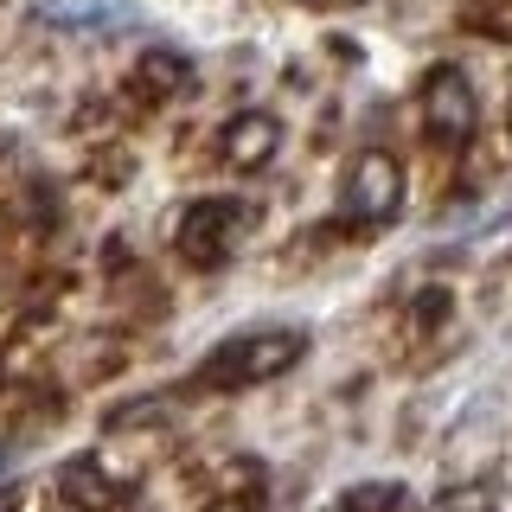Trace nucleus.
I'll list each match as a JSON object with an SVG mask.
<instances>
[{"mask_svg": "<svg viewBox=\"0 0 512 512\" xmlns=\"http://www.w3.org/2000/svg\"><path fill=\"white\" fill-rule=\"evenodd\" d=\"M32 20L71 39H116L141 26V7L135 0H32Z\"/></svg>", "mask_w": 512, "mask_h": 512, "instance_id": "obj_5", "label": "nucleus"}, {"mask_svg": "<svg viewBox=\"0 0 512 512\" xmlns=\"http://www.w3.org/2000/svg\"><path fill=\"white\" fill-rule=\"evenodd\" d=\"M474 122H480V103H474V84L461 64H436L423 77V135L436 148H468L474 141Z\"/></svg>", "mask_w": 512, "mask_h": 512, "instance_id": "obj_3", "label": "nucleus"}, {"mask_svg": "<svg viewBox=\"0 0 512 512\" xmlns=\"http://www.w3.org/2000/svg\"><path fill=\"white\" fill-rule=\"evenodd\" d=\"M276 148H282V122L269 116V109H244V116H231V122H224V135H218L224 167H237V173L269 167Z\"/></svg>", "mask_w": 512, "mask_h": 512, "instance_id": "obj_7", "label": "nucleus"}, {"mask_svg": "<svg viewBox=\"0 0 512 512\" xmlns=\"http://www.w3.org/2000/svg\"><path fill=\"white\" fill-rule=\"evenodd\" d=\"M58 500L71 506V512H116L122 506V493H128V474H109L96 455H71L58 468Z\"/></svg>", "mask_w": 512, "mask_h": 512, "instance_id": "obj_6", "label": "nucleus"}, {"mask_svg": "<svg viewBox=\"0 0 512 512\" xmlns=\"http://www.w3.org/2000/svg\"><path fill=\"white\" fill-rule=\"evenodd\" d=\"M192 58L180 52V45H154V52H141V64H135V90H154V103L160 96H180V90H192Z\"/></svg>", "mask_w": 512, "mask_h": 512, "instance_id": "obj_8", "label": "nucleus"}, {"mask_svg": "<svg viewBox=\"0 0 512 512\" xmlns=\"http://www.w3.org/2000/svg\"><path fill=\"white\" fill-rule=\"evenodd\" d=\"M327 512H346V506H327Z\"/></svg>", "mask_w": 512, "mask_h": 512, "instance_id": "obj_14", "label": "nucleus"}, {"mask_svg": "<svg viewBox=\"0 0 512 512\" xmlns=\"http://www.w3.org/2000/svg\"><path fill=\"white\" fill-rule=\"evenodd\" d=\"M442 308H448V295H442V288H429V295H423V327H436Z\"/></svg>", "mask_w": 512, "mask_h": 512, "instance_id": "obj_11", "label": "nucleus"}, {"mask_svg": "<svg viewBox=\"0 0 512 512\" xmlns=\"http://www.w3.org/2000/svg\"><path fill=\"white\" fill-rule=\"evenodd\" d=\"M212 512H263V500H256V493H237V500H218Z\"/></svg>", "mask_w": 512, "mask_h": 512, "instance_id": "obj_12", "label": "nucleus"}, {"mask_svg": "<svg viewBox=\"0 0 512 512\" xmlns=\"http://www.w3.org/2000/svg\"><path fill=\"white\" fill-rule=\"evenodd\" d=\"M493 500H487V487H468V493H448L442 500V512H487Z\"/></svg>", "mask_w": 512, "mask_h": 512, "instance_id": "obj_10", "label": "nucleus"}, {"mask_svg": "<svg viewBox=\"0 0 512 512\" xmlns=\"http://www.w3.org/2000/svg\"><path fill=\"white\" fill-rule=\"evenodd\" d=\"M250 224H256V205L244 199H199L180 218V256L192 269H224L237 256V244L250 237Z\"/></svg>", "mask_w": 512, "mask_h": 512, "instance_id": "obj_2", "label": "nucleus"}, {"mask_svg": "<svg viewBox=\"0 0 512 512\" xmlns=\"http://www.w3.org/2000/svg\"><path fill=\"white\" fill-rule=\"evenodd\" d=\"M340 506L346 512H410L416 500H410V487H397V480H365V487H352Z\"/></svg>", "mask_w": 512, "mask_h": 512, "instance_id": "obj_9", "label": "nucleus"}, {"mask_svg": "<svg viewBox=\"0 0 512 512\" xmlns=\"http://www.w3.org/2000/svg\"><path fill=\"white\" fill-rule=\"evenodd\" d=\"M295 359H308V333L301 327H250V333H231V340H218L205 352L199 384L205 391H250V384L282 378Z\"/></svg>", "mask_w": 512, "mask_h": 512, "instance_id": "obj_1", "label": "nucleus"}, {"mask_svg": "<svg viewBox=\"0 0 512 512\" xmlns=\"http://www.w3.org/2000/svg\"><path fill=\"white\" fill-rule=\"evenodd\" d=\"M301 7H346V0H301Z\"/></svg>", "mask_w": 512, "mask_h": 512, "instance_id": "obj_13", "label": "nucleus"}, {"mask_svg": "<svg viewBox=\"0 0 512 512\" xmlns=\"http://www.w3.org/2000/svg\"><path fill=\"white\" fill-rule=\"evenodd\" d=\"M397 205H404V167H397V154L365 148L346 167V212L365 224H391Z\"/></svg>", "mask_w": 512, "mask_h": 512, "instance_id": "obj_4", "label": "nucleus"}]
</instances>
